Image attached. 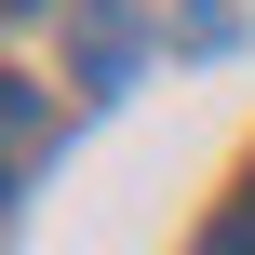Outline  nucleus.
<instances>
[{
  "label": "nucleus",
  "instance_id": "obj_1",
  "mask_svg": "<svg viewBox=\"0 0 255 255\" xmlns=\"http://www.w3.org/2000/svg\"><path fill=\"white\" fill-rule=\"evenodd\" d=\"M121 81H134V13L81 0V94H121Z\"/></svg>",
  "mask_w": 255,
  "mask_h": 255
},
{
  "label": "nucleus",
  "instance_id": "obj_2",
  "mask_svg": "<svg viewBox=\"0 0 255 255\" xmlns=\"http://www.w3.org/2000/svg\"><path fill=\"white\" fill-rule=\"evenodd\" d=\"M40 134H54V121H40V81H13V188L40 175Z\"/></svg>",
  "mask_w": 255,
  "mask_h": 255
},
{
  "label": "nucleus",
  "instance_id": "obj_3",
  "mask_svg": "<svg viewBox=\"0 0 255 255\" xmlns=\"http://www.w3.org/2000/svg\"><path fill=\"white\" fill-rule=\"evenodd\" d=\"M202 255H255V202H242V215H229V229H215Z\"/></svg>",
  "mask_w": 255,
  "mask_h": 255
},
{
  "label": "nucleus",
  "instance_id": "obj_4",
  "mask_svg": "<svg viewBox=\"0 0 255 255\" xmlns=\"http://www.w3.org/2000/svg\"><path fill=\"white\" fill-rule=\"evenodd\" d=\"M13 13H40V0H13Z\"/></svg>",
  "mask_w": 255,
  "mask_h": 255
}]
</instances>
